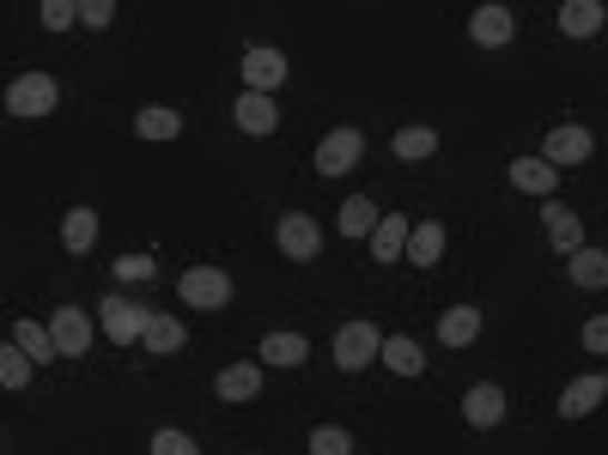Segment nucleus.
<instances>
[{"instance_id": "obj_1", "label": "nucleus", "mask_w": 608, "mask_h": 455, "mask_svg": "<svg viewBox=\"0 0 608 455\" xmlns=\"http://www.w3.org/2000/svg\"><path fill=\"white\" fill-rule=\"evenodd\" d=\"M383 341H390V334H378L371 322H341V334H335V364H341V371H366V364L383 358Z\"/></svg>"}, {"instance_id": "obj_2", "label": "nucleus", "mask_w": 608, "mask_h": 455, "mask_svg": "<svg viewBox=\"0 0 608 455\" xmlns=\"http://www.w3.org/2000/svg\"><path fill=\"white\" fill-rule=\"evenodd\" d=\"M56 80L49 73H19V80L7 85V115H19V122H37V115L56 110Z\"/></svg>"}, {"instance_id": "obj_3", "label": "nucleus", "mask_w": 608, "mask_h": 455, "mask_svg": "<svg viewBox=\"0 0 608 455\" xmlns=\"http://www.w3.org/2000/svg\"><path fill=\"white\" fill-rule=\"evenodd\" d=\"M177 292H183V304L189 310H226L231 304V273L226 267H189L183 280H177Z\"/></svg>"}, {"instance_id": "obj_4", "label": "nucleus", "mask_w": 608, "mask_h": 455, "mask_svg": "<svg viewBox=\"0 0 608 455\" xmlns=\"http://www.w3.org/2000/svg\"><path fill=\"white\" fill-rule=\"evenodd\" d=\"M590 128H578V122H560V128H548V140H541V159L554 164V171H572V164H585L590 159Z\"/></svg>"}, {"instance_id": "obj_5", "label": "nucleus", "mask_w": 608, "mask_h": 455, "mask_svg": "<svg viewBox=\"0 0 608 455\" xmlns=\"http://www.w3.org/2000/svg\"><path fill=\"white\" fill-rule=\"evenodd\" d=\"M147 316H152V310L128 304V297H103V304H98V322H103V334H110L116 346L147 341Z\"/></svg>"}, {"instance_id": "obj_6", "label": "nucleus", "mask_w": 608, "mask_h": 455, "mask_svg": "<svg viewBox=\"0 0 608 455\" xmlns=\"http://www.w3.org/2000/svg\"><path fill=\"white\" fill-rule=\"evenodd\" d=\"M359 159H366V134H359V128H335L317 146V176H347Z\"/></svg>"}, {"instance_id": "obj_7", "label": "nucleus", "mask_w": 608, "mask_h": 455, "mask_svg": "<svg viewBox=\"0 0 608 455\" xmlns=\"http://www.w3.org/2000/svg\"><path fill=\"white\" fill-rule=\"evenodd\" d=\"M280 255H287V262H317L322 255V231H317V219L310 213H280Z\"/></svg>"}, {"instance_id": "obj_8", "label": "nucleus", "mask_w": 608, "mask_h": 455, "mask_svg": "<svg viewBox=\"0 0 608 455\" xmlns=\"http://www.w3.org/2000/svg\"><path fill=\"white\" fill-rule=\"evenodd\" d=\"M469 37H475L481 49H506L511 37H517V12L499 7V0H487V7L469 12Z\"/></svg>"}, {"instance_id": "obj_9", "label": "nucleus", "mask_w": 608, "mask_h": 455, "mask_svg": "<svg viewBox=\"0 0 608 455\" xmlns=\"http://www.w3.org/2000/svg\"><path fill=\"white\" fill-rule=\"evenodd\" d=\"M49 334H56L61 358H86V346H92V316L73 310V304H61L56 316H49Z\"/></svg>"}, {"instance_id": "obj_10", "label": "nucleus", "mask_w": 608, "mask_h": 455, "mask_svg": "<svg viewBox=\"0 0 608 455\" xmlns=\"http://www.w3.org/2000/svg\"><path fill=\"white\" fill-rule=\"evenodd\" d=\"M602 401H608V376L590 371V376H578V383L560 388V407H554V413H560V419H585V413L602 407Z\"/></svg>"}, {"instance_id": "obj_11", "label": "nucleus", "mask_w": 608, "mask_h": 455, "mask_svg": "<svg viewBox=\"0 0 608 455\" xmlns=\"http://www.w3.org/2000/svg\"><path fill=\"white\" fill-rule=\"evenodd\" d=\"M506 407H511V401H506V388H499V383H475L469 395H462V419H469L475 432H494V425L506 419Z\"/></svg>"}, {"instance_id": "obj_12", "label": "nucleus", "mask_w": 608, "mask_h": 455, "mask_svg": "<svg viewBox=\"0 0 608 455\" xmlns=\"http://www.w3.org/2000/svg\"><path fill=\"white\" fill-rule=\"evenodd\" d=\"M541 225H548V243H554L560 255H578V250H585V219H578L572 206L548 201V206H541Z\"/></svg>"}, {"instance_id": "obj_13", "label": "nucleus", "mask_w": 608, "mask_h": 455, "mask_svg": "<svg viewBox=\"0 0 608 455\" xmlns=\"http://www.w3.org/2000/svg\"><path fill=\"white\" fill-rule=\"evenodd\" d=\"M287 80V55H280V49H243V85L250 91H268V98H275V85Z\"/></svg>"}, {"instance_id": "obj_14", "label": "nucleus", "mask_w": 608, "mask_h": 455, "mask_svg": "<svg viewBox=\"0 0 608 455\" xmlns=\"http://www.w3.org/2000/svg\"><path fill=\"white\" fill-rule=\"evenodd\" d=\"M213 395L219 401H256V395H262V364H250V358L226 364V371L213 376Z\"/></svg>"}, {"instance_id": "obj_15", "label": "nucleus", "mask_w": 608, "mask_h": 455, "mask_svg": "<svg viewBox=\"0 0 608 455\" xmlns=\"http://www.w3.org/2000/svg\"><path fill=\"white\" fill-rule=\"evenodd\" d=\"M408 237L413 225L402 213H383V225L371 231V262H408Z\"/></svg>"}, {"instance_id": "obj_16", "label": "nucleus", "mask_w": 608, "mask_h": 455, "mask_svg": "<svg viewBox=\"0 0 608 455\" xmlns=\"http://www.w3.org/2000/svg\"><path fill=\"white\" fill-rule=\"evenodd\" d=\"M231 115H238L243 134H275V128H280V110H275V98H268V91H243Z\"/></svg>"}, {"instance_id": "obj_17", "label": "nucleus", "mask_w": 608, "mask_h": 455, "mask_svg": "<svg viewBox=\"0 0 608 455\" xmlns=\"http://www.w3.org/2000/svg\"><path fill=\"white\" fill-rule=\"evenodd\" d=\"M98 243V213L92 206H73V213H61V250L68 255H86Z\"/></svg>"}, {"instance_id": "obj_18", "label": "nucleus", "mask_w": 608, "mask_h": 455, "mask_svg": "<svg viewBox=\"0 0 608 455\" xmlns=\"http://www.w3.org/2000/svg\"><path fill=\"white\" fill-rule=\"evenodd\" d=\"M475 334H481V310L475 304H450L445 316H438V341L445 346H469Z\"/></svg>"}, {"instance_id": "obj_19", "label": "nucleus", "mask_w": 608, "mask_h": 455, "mask_svg": "<svg viewBox=\"0 0 608 455\" xmlns=\"http://www.w3.org/2000/svg\"><path fill=\"white\" fill-rule=\"evenodd\" d=\"M566 273H572V285H585V292H608V250L566 255Z\"/></svg>"}, {"instance_id": "obj_20", "label": "nucleus", "mask_w": 608, "mask_h": 455, "mask_svg": "<svg viewBox=\"0 0 608 455\" xmlns=\"http://www.w3.org/2000/svg\"><path fill=\"white\" fill-rule=\"evenodd\" d=\"M134 134L140 140H177L183 134V115H177L171 103H147V110L134 115Z\"/></svg>"}, {"instance_id": "obj_21", "label": "nucleus", "mask_w": 608, "mask_h": 455, "mask_svg": "<svg viewBox=\"0 0 608 455\" xmlns=\"http://www.w3.org/2000/svg\"><path fill=\"white\" fill-rule=\"evenodd\" d=\"M262 358H268V364H280V371H292V364H305V358H310V341H305V334H292V328L262 334Z\"/></svg>"}, {"instance_id": "obj_22", "label": "nucleus", "mask_w": 608, "mask_h": 455, "mask_svg": "<svg viewBox=\"0 0 608 455\" xmlns=\"http://www.w3.org/2000/svg\"><path fill=\"white\" fill-rule=\"evenodd\" d=\"M602 24H608V12L597 7V0H566L560 7V31L566 37H597Z\"/></svg>"}, {"instance_id": "obj_23", "label": "nucleus", "mask_w": 608, "mask_h": 455, "mask_svg": "<svg viewBox=\"0 0 608 455\" xmlns=\"http://www.w3.org/2000/svg\"><path fill=\"white\" fill-rule=\"evenodd\" d=\"M554 182H560V171H554L548 159H511V189H524V194H554Z\"/></svg>"}, {"instance_id": "obj_24", "label": "nucleus", "mask_w": 608, "mask_h": 455, "mask_svg": "<svg viewBox=\"0 0 608 455\" xmlns=\"http://www.w3.org/2000/svg\"><path fill=\"white\" fill-rule=\"evenodd\" d=\"M438 255H445V225H438V219L413 225V237H408V262H413V267H438Z\"/></svg>"}, {"instance_id": "obj_25", "label": "nucleus", "mask_w": 608, "mask_h": 455, "mask_svg": "<svg viewBox=\"0 0 608 455\" xmlns=\"http://www.w3.org/2000/svg\"><path fill=\"white\" fill-rule=\"evenodd\" d=\"M383 364H390L396 376H420L426 371V353H420V341H413V334H390V341H383Z\"/></svg>"}, {"instance_id": "obj_26", "label": "nucleus", "mask_w": 608, "mask_h": 455, "mask_svg": "<svg viewBox=\"0 0 608 455\" xmlns=\"http://www.w3.org/2000/svg\"><path fill=\"white\" fill-rule=\"evenodd\" d=\"M183 341H189V334H183V322H177V316H147V341H140V346H147V353L171 358V353H177V346H183Z\"/></svg>"}, {"instance_id": "obj_27", "label": "nucleus", "mask_w": 608, "mask_h": 455, "mask_svg": "<svg viewBox=\"0 0 608 455\" xmlns=\"http://www.w3.org/2000/svg\"><path fill=\"white\" fill-rule=\"evenodd\" d=\"M12 346H24V353H31V364H43V358H61L56 334H49L43 322H19V328H12Z\"/></svg>"}, {"instance_id": "obj_28", "label": "nucleus", "mask_w": 608, "mask_h": 455, "mask_svg": "<svg viewBox=\"0 0 608 455\" xmlns=\"http://www.w3.org/2000/svg\"><path fill=\"white\" fill-rule=\"evenodd\" d=\"M383 225V213L366 201V194H353V201L341 206V237H366V231H378Z\"/></svg>"}, {"instance_id": "obj_29", "label": "nucleus", "mask_w": 608, "mask_h": 455, "mask_svg": "<svg viewBox=\"0 0 608 455\" xmlns=\"http://www.w3.org/2000/svg\"><path fill=\"white\" fill-rule=\"evenodd\" d=\"M432 152H438V134H432V128H402V134H396V159H402V164L432 159Z\"/></svg>"}, {"instance_id": "obj_30", "label": "nucleus", "mask_w": 608, "mask_h": 455, "mask_svg": "<svg viewBox=\"0 0 608 455\" xmlns=\"http://www.w3.org/2000/svg\"><path fill=\"white\" fill-rule=\"evenodd\" d=\"M0 383H7V388L31 383V353H24V346H7V353H0Z\"/></svg>"}, {"instance_id": "obj_31", "label": "nucleus", "mask_w": 608, "mask_h": 455, "mask_svg": "<svg viewBox=\"0 0 608 455\" xmlns=\"http://www.w3.org/2000/svg\"><path fill=\"white\" fill-rule=\"evenodd\" d=\"M310 455H353V437H347L341 425H317V432H310Z\"/></svg>"}, {"instance_id": "obj_32", "label": "nucleus", "mask_w": 608, "mask_h": 455, "mask_svg": "<svg viewBox=\"0 0 608 455\" xmlns=\"http://www.w3.org/2000/svg\"><path fill=\"white\" fill-rule=\"evenodd\" d=\"M578 341H585V353L608 358V310H602V316H590V322H585V334H578Z\"/></svg>"}, {"instance_id": "obj_33", "label": "nucleus", "mask_w": 608, "mask_h": 455, "mask_svg": "<svg viewBox=\"0 0 608 455\" xmlns=\"http://www.w3.org/2000/svg\"><path fill=\"white\" fill-rule=\"evenodd\" d=\"M152 455H201V449H196V437H189V432H159V437H152Z\"/></svg>"}, {"instance_id": "obj_34", "label": "nucleus", "mask_w": 608, "mask_h": 455, "mask_svg": "<svg viewBox=\"0 0 608 455\" xmlns=\"http://www.w3.org/2000/svg\"><path fill=\"white\" fill-rule=\"evenodd\" d=\"M43 24L49 31H68V24H80V7H68V0H43Z\"/></svg>"}, {"instance_id": "obj_35", "label": "nucleus", "mask_w": 608, "mask_h": 455, "mask_svg": "<svg viewBox=\"0 0 608 455\" xmlns=\"http://www.w3.org/2000/svg\"><path fill=\"white\" fill-rule=\"evenodd\" d=\"M110 19H116V7H110V0H86V7H80V24H86V31H103Z\"/></svg>"}, {"instance_id": "obj_36", "label": "nucleus", "mask_w": 608, "mask_h": 455, "mask_svg": "<svg viewBox=\"0 0 608 455\" xmlns=\"http://www.w3.org/2000/svg\"><path fill=\"white\" fill-rule=\"evenodd\" d=\"M116 280H152V262L147 255H122V262H116Z\"/></svg>"}]
</instances>
